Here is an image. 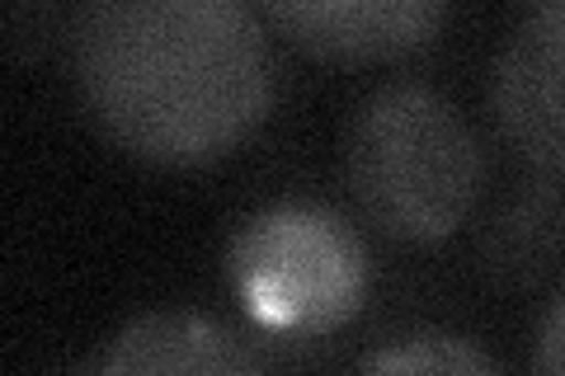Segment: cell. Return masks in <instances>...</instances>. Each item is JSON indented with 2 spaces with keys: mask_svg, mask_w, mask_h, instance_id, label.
<instances>
[{
  "mask_svg": "<svg viewBox=\"0 0 565 376\" xmlns=\"http://www.w3.org/2000/svg\"><path fill=\"white\" fill-rule=\"evenodd\" d=\"M226 288L259 330L321 339L363 311L367 249L340 212L269 203L226 245Z\"/></svg>",
  "mask_w": 565,
  "mask_h": 376,
  "instance_id": "cell-3",
  "label": "cell"
},
{
  "mask_svg": "<svg viewBox=\"0 0 565 376\" xmlns=\"http://www.w3.org/2000/svg\"><path fill=\"white\" fill-rule=\"evenodd\" d=\"M66 62L104 141L161 170L226 160L278 99L250 0H85Z\"/></svg>",
  "mask_w": 565,
  "mask_h": 376,
  "instance_id": "cell-1",
  "label": "cell"
},
{
  "mask_svg": "<svg viewBox=\"0 0 565 376\" xmlns=\"http://www.w3.org/2000/svg\"><path fill=\"white\" fill-rule=\"evenodd\" d=\"M565 255V184L537 174L481 226L476 259L494 288H533Z\"/></svg>",
  "mask_w": 565,
  "mask_h": 376,
  "instance_id": "cell-7",
  "label": "cell"
},
{
  "mask_svg": "<svg viewBox=\"0 0 565 376\" xmlns=\"http://www.w3.org/2000/svg\"><path fill=\"white\" fill-rule=\"evenodd\" d=\"M533 367H537V372H561V376H565V288H561V297L552 301V311L542 315Z\"/></svg>",
  "mask_w": 565,
  "mask_h": 376,
  "instance_id": "cell-9",
  "label": "cell"
},
{
  "mask_svg": "<svg viewBox=\"0 0 565 376\" xmlns=\"http://www.w3.org/2000/svg\"><path fill=\"white\" fill-rule=\"evenodd\" d=\"M264 357L250 353L232 330L199 311H151L122 325L90 357V372H203L241 376L259 372Z\"/></svg>",
  "mask_w": 565,
  "mask_h": 376,
  "instance_id": "cell-6",
  "label": "cell"
},
{
  "mask_svg": "<svg viewBox=\"0 0 565 376\" xmlns=\"http://www.w3.org/2000/svg\"><path fill=\"white\" fill-rule=\"evenodd\" d=\"M344 184L386 240L438 245L471 217L486 184L481 141L429 85L396 80L359 104L344 137Z\"/></svg>",
  "mask_w": 565,
  "mask_h": 376,
  "instance_id": "cell-2",
  "label": "cell"
},
{
  "mask_svg": "<svg viewBox=\"0 0 565 376\" xmlns=\"http://www.w3.org/2000/svg\"><path fill=\"white\" fill-rule=\"evenodd\" d=\"M490 109L527 170L565 179V0H523L494 57Z\"/></svg>",
  "mask_w": 565,
  "mask_h": 376,
  "instance_id": "cell-4",
  "label": "cell"
},
{
  "mask_svg": "<svg viewBox=\"0 0 565 376\" xmlns=\"http://www.w3.org/2000/svg\"><path fill=\"white\" fill-rule=\"evenodd\" d=\"M363 372H494V357L457 334H405L359 357Z\"/></svg>",
  "mask_w": 565,
  "mask_h": 376,
  "instance_id": "cell-8",
  "label": "cell"
},
{
  "mask_svg": "<svg viewBox=\"0 0 565 376\" xmlns=\"http://www.w3.org/2000/svg\"><path fill=\"white\" fill-rule=\"evenodd\" d=\"M292 47L330 66H382L419 52L448 0H250Z\"/></svg>",
  "mask_w": 565,
  "mask_h": 376,
  "instance_id": "cell-5",
  "label": "cell"
}]
</instances>
